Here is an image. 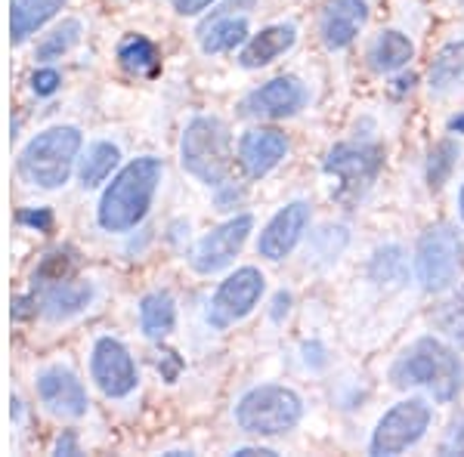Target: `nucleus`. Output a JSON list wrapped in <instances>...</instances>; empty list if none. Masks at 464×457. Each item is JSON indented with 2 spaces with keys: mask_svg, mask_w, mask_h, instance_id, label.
I'll return each mask as SVG.
<instances>
[{
  "mask_svg": "<svg viewBox=\"0 0 464 457\" xmlns=\"http://www.w3.org/2000/svg\"><path fill=\"white\" fill-rule=\"evenodd\" d=\"M161 161L159 158H137L111 179L100 201V226L106 232H127L149 214L155 189L161 183Z\"/></svg>",
  "mask_w": 464,
  "mask_h": 457,
  "instance_id": "nucleus-1",
  "label": "nucleus"
},
{
  "mask_svg": "<svg viewBox=\"0 0 464 457\" xmlns=\"http://www.w3.org/2000/svg\"><path fill=\"white\" fill-rule=\"evenodd\" d=\"M396 386H428L437 402H452L464 384L461 358L437 337H421L393 365Z\"/></svg>",
  "mask_w": 464,
  "mask_h": 457,
  "instance_id": "nucleus-2",
  "label": "nucleus"
},
{
  "mask_svg": "<svg viewBox=\"0 0 464 457\" xmlns=\"http://www.w3.org/2000/svg\"><path fill=\"white\" fill-rule=\"evenodd\" d=\"M81 146H84V139H81L78 127H53V130L37 133L19 152L22 179L37 189H59L69 179Z\"/></svg>",
  "mask_w": 464,
  "mask_h": 457,
  "instance_id": "nucleus-3",
  "label": "nucleus"
},
{
  "mask_svg": "<svg viewBox=\"0 0 464 457\" xmlns=\"http://www.w3.org/2000/svg\"><path fill=\"white\" fill-rule=\"evenodd\" d=\"M179 161L205 186H223L232 170V137L220 118H192L179 142Z\"/></svg>",
  "mask_w": 464,
  "mask_h": 457,
  "instance_id": "nucleus-4",
  "label": "nucleus"
},
{
  "mask_svg": "<svg viewBox=\"0 0 464 457\" xmlns=\"http://www.w3.org/2000/svg\"><path fill=\"white\" fill-rule=\"evenodd\" d=\"M304 417V402L295 389L285 386H257L238 399L236 421L254 436H282L295 430Z\"/></svg>",
  "mask_w": 464,
  "mask_h": 457,
  "instance_id": "nucleus-5",
  "label": "nucleus"
},
{
  "mask_svg": "<svg viewBox=\"0 0 464 457\" xmlns=\"http://www.w3.org/2000/svg\"><path fill=\"white\" fill-rule=\"evenodd\" d=\"M461 269V238L452 226H433L418 238L415 272L428 294L452 288Z\"/></svg>",
  "mask_w": 464,
  "mask_h": 457,
  "instance_id": "nucleus-6",
  "label": "nucleus"
},
{
  "mask_svg": "<svg viewBox=\"0 0 464 457\" xmlns=\"http://www.w3.org/2000/svg\"><path fill=\"white\" fill-rule=\"evenodd\" d=\"M428 426H430V405L424 399H406V402L393 405V408L381 417L375 436H372V454L387 457V454L406 452L415 442H421Z\"/></svg>",
  "mask_w": 464,
  "mask_h": 457,
  "instance_id": "nucleus-7",
  "label": "nucleus"
},
{
  "mask_svg": "<svg viewBox=\"0 0 464 457\" xmlns=\"http://www.w3.org/2000/svg\"><path fill=\"white\" fill-rule=\"evenodd\" d=\"M266 279L257 269L245 266L238 272H232L227 281L217 288V294L211 300V309H208V321L214 328H229L236 321H242L248 312L257 306V300L264 297Z\"/></svg>",
  "mask_w": 464,
  "mask_h": 457,
  "instance_id": "nucleus-8",
  "label": "nucleus"
},
{
  "mask_svg": "<svg viewBox=\"0 0 464 457\" xmlns=\"http://www.w3.org/2000/svg\"><path fill=\"white\" fill-rule=\"evenodd\" d=\"M251 229H254V220L248 214H242V216H236V220L223 223V226H217L214 232H208L189 257L192 269L201 275H211V272L227 269L232 260H236V253L245 247V242H248Z\"/></svg>",
  "mask_w": 464,
  "mask_h": 457,
  "instance_id": "nucleus-9",
  "label": "nucleus"
},
{
  "mask_svg": "<svg viewBox=\"0 0 464 457\" xmlns=\"http://www.w3.org/2000/svg\"><path fill=\"white\" fill-rule=\"evenodd\" d=\"M381 164H384V148L381 146H353V142H343L334 146L325 158V174L338 176L343 192H362L375 183L381 174Z\"/></svg>",
  "mask_w": 464,
  "mask_h": 457,
  "instance_id": "nucleus-10",
  "label": "nucleus"
},
{
  "mask_svg": "<svg viewBox=\"0 0 464 457\" xmlns=\"http://www.w3.org/2000/svg\"><path fill=\"white\" fill-rule=\"evenodd\" d=\"M90 371L93 380L109 399H124L137 389V365H133L130 352L111 337H100L93 347V358H90Z\"/></svg>",
  "mask_w": 464,
  "mask_h": 457,
  "instance_id": "nucleus-11",
  "label": "nucleus"
},
{
  "mask_svg": "<svg viewBox=\"0 0 464 457\" xmlns=\"http://www.w3.org/2000/svg\"><path fill=\"white\" fill-rule=\"evenodd\" d=\"M310 226V205L306 201H291L288 207H282L273 220L266 223V229L260 232L257 253L266 260H282L301 242V235Z\"/></svg>",
  "mask_w": 464,
  "mask_h": 457,
  "instance_id": "nucleus-12",
  "label": "nucleus"
},
{
  "mask_svg": "<svg viewBox=\"0 0 464 457\" xmlns=\"http://www.w3.org/2000/svg\"><path fill=\"white\" fill-rule=\"evenodd\" d=\"M37 395L47 405L53 414L63 417H84L87 414V393L84 384L78 380V374H72L63 365H53V368L41 371L37 377Z\"/></svg>",
  "mask_w": 464,
  "mask_h": 457,
  "instance_id": "nucleus-13",
  "label": "nucleus"
},
{
  "mask_svg": "<svg viewBox=\"0 0 464 457\" xmlns=\"http://www.w3.org/2000/svg\"><path fill=\"white\" fill-rule=\"evenodd\" d=\"M306 102V90L297 78H276L245 100V115L251 118H288L297 115Z\"/></svg>",
  "mask_w": 464,
  "mask_h": 457,
  "instance_id": "nucleus-14",
  "label": "nucleus"
},
{
  "mask_svg": "<svg viewBox=\"0 0 464 457\" xmlns=\"http://www.w3.org/2000/svg\"><path fill=\"white\" fill-rule=\"evenodd\" d=\"M288 152V139L285 133L273 130V127H257V130H248L238 142V161H242L245 174L260 179L266 176L269 170L276 167Z\"/></svg>",
  "mask_w": 464,
  "mask_h": 457,
  "instance_id": "nucleus-15",
  "label": "nucleus"
},
{
  "mask_svg": "<svg viewBox=\"0 0 464 457\" xmlns=\"http://www.w3.org/2000/svg\"><path fill=\"white\" fill-rule=\"evenodd\" d=\"M369 22V6L365 0H332L322 13L319 34L322 43L328 50H343L347 43H353L359 28Z\"/></svg>",
  "mask_w": 464,
  "mask_h": 457,
  "instance_id": "nucleus-16",
  "label": "nucleus"
},
{
  "mask_svg": "<svg viewBox=\"0 0 464 457\" xmlns=\"http://www.w3.org/2000/svg\"><path fill=\"white\" fill-rule=\"evenodd\" d=\"M295 41H297L295 25H269L245 43V50L238 53V62H242V69H264L273 59L288 53L295 47Z\"/></svg>",
  "mask_w": 464,
  "mask_h": 457,
  "instance_id": "nucleus-17",
  "label": "nucleus"
},
{
  "mask_svg": "<svg viewBox=\"0 0 464 457\" xmlns=\"http://www.w3.org/2000/svg\"><path fill=\"white\" fill-rule=\"evenodd\" d=\"M93 300V288L90 284H81V281H63L56 279V284H50L41 297V312L47 316L50 321H59V319H72L78 312H84Z\"/></svg>",
  "mask_w": 464,
  "mask_h": 457,
  "instance_id": "nucleus-18",
  "label": "nucleus"
},
{
  "mask_svg": "<svg viewBox=\"0 0 464 457\" xmlns=\"http://www.w3.org/2000/svg\"><path fill=\"white\" fill-rule=\"evenodd\" d=\"M10 10V32L13 43L28 41V34H34L44 22H50L59 10L65 6V0H13Z\"/></svg>",
  "mask_w": 464,
  "mask_h": 457,
  "instance_id": "nucleus-19",
  "label": "nucleus"
},
{
  "mask_svg": "<svg viewBox=\"0 0 464 457\" xmlns=\"http://www.w3.org/2000/svg\"><path fill=\"white\" fill-rule=\"evenodd\" d=\"M245 37H248V22L236 19V16L211 19L198 28V43L205 53H227V50H236Z\"/></svg>",
  "mask_w": 464,
  "mask_h": 457,
  "instance_id": "nucleus-20",
  "label": "nucleus"
},
{
  "mask_svg": "<svg viewBox=\"0 0 464 457\" xmlns=\"http://www.w3.org/2000/svg\"><path fill=\"white\" fill-rule=\"evenodd\" d=\"M411 56H415V47H411V41L402 32H384V34H378V41L372 43V50H369L372 69L384 71V74L400 71Z\"/></svg>",
  "mask_w": 464,
  "mask_h": 457,
  "instance_id": "nucleus-21",
  "label": "nucleus"
},
{
  "mask_svg": "<svg viewBox=\"0 0 464 457\" xmlns=\"http://www.w3.org/2000/svg\"><path fill=\"white\" fill-rule=\"evenodd\" d=\"M464 87V41L446 43L430 62V90H455Z\"/></svg>",
  "mask_w": 464,
  "mask_h": 457,
  "instance_id": "nucleus-22",
  "label": "nucleus"
},
{
  "mask_svg": "<svg viewBox=\"0 0 464 457\" xmlns=\"http://www.w3.org/2000/svg\"><path fill=\"white\" fill-rule=\"evenodd\" d=\"M174 300L168 294H149L140 303V325H143V334L149 340H161L164 334H170L174 328Z\"/></svg>",
  "mask_w": 464,
  "mask_h": 457,
  "instance_id": "nucleus-23",
  "label": "nucleus"
},
{
  "mask_svg": "<svg viewBox=\"0 0 464 457\" xmlns=\"http://www.w3.org/2000/svg\"><path fill=\"white\" fill-rule=\"evenodd\" d=\"M118 158H121V152H118L111 142H93V146L87 148L84 158H81V167H78L81 186H84V189L100 186L102 179L118 167Z\"/></svg>",
  "mask_w": 464,
  "mask_h": 457,
  "instance_id": "nucleus-24",
  "label": "nucleus"
},
{
  "mask_svg": "<svg viewBox=\"0 0 464 457\" xmlns=\"http://www.w3.org/2000/svg\"><path fill=\"white\" fill-rule=\"evenodd\" d=\"M118 59L130 74H152L159 69V50L152 47V41H146L140 34H130L127 41H121Z\"/></svg>",
  "mask_w": 464,
  "mask_h": 457,
  "instance_id": "nucleus-25",
  "label": "nucleus"
},
{
  "mask_svg": "<svg viewBox=\"0 0 464 457\" xmlns=\"http://www.w3.org/2000/svg\"><path fill=\"white\" fill-rule=\"evenodd\" d=\"M433 328H440L455 347H464V288L433 309Z\"/></svg>",
  "mask_w": 464,
  "mask_h": 457,
  "instance_id": "nucleus-26",
  "label": "nucleus"
},
{
  "mask_svg": "<svg viewBox=\"0 0 464 457\" xmlns=\"http://www.w3.org/2000/svg\"><path fill=\"white\" fill-rule=\"evenodd\" d=\"M81 32H84V28H81L78 19L63 22V25H59L53 34H47L41 43H37L34 56L37 59H56V56H63V53H69L74 43L81 41Z\"/></svg>",
  "mask_w": 464,
  "mask_h": 457,
  "instance_id": "nucleus-27",
  "label": "nucleus"
},
{
  "mask_svg": "<svg viewBox=\"0 0 464 457\" xmlns=\"http://www.w3.org/2000/svg\"><path fill=\"white\" fill-rule=\"evenodd\" d=\"M459 164V146L452 139H443L430 148L428 158V186L430 189H440L449 176H452V167Z\"/></svg>",
  "mask_w": 464,
  "mask_h": 457,
  "instance_id": "nucleus-28",
  "label": "nucleus"
},
{
  "mask_svg": "<svg viewBox=\"0 0 464 457\" xmlns=\"http://www.w3.org/2000/svg\"><path fill=\"white\" fill-rule=\"evenodd\" d=\"M402 272H406V257H402V247H381L372 257V279L375 281H400Z\"/></svg>",
  "mask_w": 464,
  "mask_h": 457,
  "instance_id": "nucleus-29",
  "label": "nucleus"
},
{
  "mask_svg": "<svg viewBox=\"0 0 464 457\" xmlns=\"http://www.w3.org/2000/svg\"><path fill=\"white\" fill-rule=\"evenodd\" d=\"M56 87H59V71H53V69H41V71H34V74H32V90H34L37 96L56 93Z\"/></svg>",
  "mask_w": 464,
  "mask_h": 457,
  "instance_id": "nucleus-30",
  "label": "nucleus"
},
{
  "mask_svg": "<svg viewBox=\"0 0 464 457\" xmlns=\"http://www.w3.org/2000/svg\"><path fill=\"white\" fill-rule=\"evenodd\" d=\"M443 454H464V414L449 430V436L443 442Z\"/></svg>",
  "mask_w": 464,
  "mask_h": 457,
  "instance_id": "nucleus-31",
  "label": "nucleus"
},
{
  "mask_svg": "<svg viewBox=\"0 0 464 457\" xmlns=\"http://www.w3.org/2000/svg\"><path fill=\"white\" fill-rule=\"evenodd\" d=\"M214 0H174V10L179 16H198L201 10H208Z\"/></svg>",
  "mask_w": 464,
  "mask_h": 457,
  "instance_id": "nucleus-32",
  "label": "nucleus"
},
{
  "mask_svg": "<svg viewBox=\"0 0 464 457\" xmlns=\"http://www.w3.org/2000/svg\"><path fill=\"white\" fill-rule=\"evenodd\" d=\"M288 306H291V297L285 294V290H279V294H276V300H273V319L282 321V316L288 312Z\"/></svg>",
  "mask_w": 464,
  "mask_h": 457,
  "instance_id": "nucleus-33",
  "label": "nucleus"
},
{
  "mask_svg": "<svg viewBox=\"0 0 464 457\" xmlns=\"http://www.w3.org/2000/svg\"><path fill=\"white\" fill-rule=\"evenodd\" d=\"M22 223H32V226L47 229V226H50V214H47V211H37V214H22Z\"/></svg>",
  "mask_w": 464,
  "mask_h": 457,
  "instance_id": "nucleus-34",
  "label": "nucleus"
},
{
  "mask_svg": "<svg viewBox=\"0 0 464 457\" xmlns=\"http://www.w3.org/2000/svg\"><path fill=\"white\" fill-rule=\"evenodd\" d=\"M56 454H78V445H74L72 433H65V436L56 442Z\"/></svg>",
  "mask_w": 464,
  "mask_h": 457,
  "instance_id": "nucleus-35",
  "label": "nucleus"
},
{
  "mask_svg": "<svg viewBox=\"0 0 464 457\" xmlns=\"http://www.w3.org/2000/svg\"><path fill=\"white\" fill-rule=\"evenodd\" d=\"M236 457H276V452H269V448H238Z\"/></svg>",
  "mask_w": 464,
  "mask_h": 457,
  "instance_id": "nucleus-36",
  "label": "nucleus"
},
{
  "mask_svg": "<svg viewBox=\"0 0 464 457\" xmlns=\"http://www.w3.org/2000/svg\"><path fill=\"white\" fill-rule=\"evenodd\" d=\"M304 352H313V358H306V365L313 362V368H322V365H325V358H322V347H319V343H313V347H304Z\"/></svg>",
  "mask_w": 464,
  "mask_h": 457,
  "instance_id": "nucleus-37",
  "label": "nucleus"
},
{
  "mask_svg": "<svg viewBox=\"0 0 464 457\" xmlns=\"http://www.w3.org/2000/svg\"><path fill=\"white\" fill-rule=\"evenodd\" d=\"M449 127H452V133H464V115L452 118V121H449Z\"/></svg>",
  "mask_w": 464,
  "mask_h": 457,
  "instance_id": "nucleus-38",
  "label": "nucleus"
},
{
  "mask_svg": "<svg viewBox=\"0 0 464 457\" xmlns=\"http://www.w3.org/2000/svg\"><path fill=\"white\" fill-rule=\"evenodd\" d=\"M459 211H461V223H464V186H461V195H459Z\"/></svg>",
  "mask_w": 464,
  "mask_h": 457,
  "instance_id": "nucleus-39",
  "label": "nucleus"
}]
</instances>
